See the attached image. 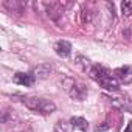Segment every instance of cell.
Segmentation results:
<instances>
[{
	"instance_id": "obj_7",
	"label": "cell",
	"mask_w": 132,
	"mask_h": 132,
	"mask_svg": "<svg viewBox=\"0 0 132 132\" xmlns=\"http://www.w3.org/2000/svg\"><path fill=\"white\" fill-rule=\"evenodd\" d=\"M110 101H112V104L117 109H120L123 112L132 113V98H129V96H120V98H112Z\"/></svg>"
},
{
	"instance_id": "obj_14",
	"label": "cell",
	"mask_w": 132,
	"mask_h": 132,
	"mask_svg": "<svg viewBox=\"0 0 132 132\" xmlns=\"http://www.w3.org/2000/svg\"><path fill=\"white\" fill-rule=\"evenodd\" d=\"M121 11H123V16H130L132 14V2L130 0H126V2L121 3Z\"/></svg>"
},
{
	"instance_id": "obj_9",
	"label": "cell",
	"mask_w": 132,
	"mask_h": 132,
	"mask_svg": "<svg viewBox=\"0 0 132 132\" xmlns=\"http://www.w3.org/2000/svg\"><path fill=\"white\" fill-rule=\"evenodd\" d=\"M13 81L16 82V84H20V86H33L34 84V81H36V76L34 75H31V73H16L14 76H13Z\"/></svg>"
},
{
	"instance_id": "obj_5",
	"label": "cell",
	"mask_w": 132,
	"mask_h": 132,
	"mask_svg": "<svg viewBox=\"0 0 132 132\" xmlns=\"http://www.w3.org/2000/svg\"><path fill=\"white\" fill-rule=\"evenodd\" d=\"M113 76L121 84H130L132 82V67H129V65L118 67V69L113 70Z\"/></svg>"
},
{
	"instance_id": "obj_2",
	"label": "cell",
	"mask_w": 132,
	"mask_h": 132,
	"mask_svg": "<svg viewBox=\"0 0 132 132\" xmlns=\"http://www.w3.org/2000/svg\"><path fill=\"white\" fill-rule=\"evenodd\" d=\"M20 101L27 109H30L31 112L39 113V115H50L56 110V104L51 100H47V98L23 96V98H20Z\"/></svg>"
},
{
	"instance_id": "obj_3",
	"label": "cell",
	"mask_w": 132,
	"mask_h": 132,
	"mask_svg": "<svg viewBox=\"0 0 132 132\" xmlns=\"http://www.w3.org/2000/svg\"><path fill=\"white\" fill-rule=\"evenodd\" d=\"M64 84H65V89H67L69 95H70L73 100H76V101H84V100H86L89 90H87V87H86L82 82H79V81H76V79H72V78H67Z\"/></svg>"
},
{
	"instance_id": "obj_12",
	"label": "cell",
	"mask_w": 132,
	"mask_h": 132,
	"mask_svg": "<svg viewBox=\"0 0 132 132\" xmlns=\"http://www.w3.org/2000/svg\"><path fill=\"white\" fill-rule=\"evenodd\" d=\"M53 132H72V124L70 123H65V121H57L54 124Z\"/></svg>"
},
{
	"instance_id": "obj_6",
	"label": "cell",
	"mask_w": 132,
	"mask_h": 132,
	"mask_svg": "<svg viewBox=\"0 0 132 132\" xmlns=\"http://www.w3.org/2000/svg\"><path fill=\"white\" fill-rule=\"evenodd\" d=\"M3 6L8 10V13L14 14V16H22L25 13V3L20 0H3Z\"/></svg>"
},
{
	"instance_id": "obj_8",
	"label": "cell",
	"mask_w": 132,
	"mask_h": 132,
	"mask_svg": "<svg viewBox=\"0 0 132 132\" xmlns=\"http://www.w3.org/2000/svg\"><path fill=\"white\" fill-rule=\"evenodd\" d=\"M54 51L61 57H69L72 54V44L69 40H57L54 44Z\"/></svg>"
},
{
	"instance_id": "obj_13",
	"label": "cell",
	"mask_w": 132,
	"mask_h": 132,
	"mask_svg": "<svg viewBox=\"0 0 132 132\" xmlns=\"http://www.w3.org/2000/svg\"><path fill=\"white\" fill-rule=\"evenodd\" d=\"M76 61H78V65H81V67H82V70H86V72L89 70V72H90L92 65H90V61H89V59H86L84 56H78Z\"/></svg>"
},
{
	"instance_id": "obj_1",
	"label": "cell",
	"mask_w": 132,
	"mask_h": 132,
	"mask_svg": "<svg viewBox=\"0 0 132 132\" xmlns=\"http://www.w3.org/2000/svg\"><path fill=\"white\" fill-rule=\"evenodd\" d=\"M90 76L92 79H95L101 87H104L106 90L109 92H118L120 90V82L118 79L106 69L103 67V65H92V69H90Z\"/></svg>"
},
{
	"instance_id": "obj_10",
	"label": "cell",
	"mask_w": 132,
	"mask_h": 132,
	"mask_svg": "<svg viewBox=\"0 0 132 132\" xmlns=\"http://www.w3.org/2000/svg\"><path fill=\"white\" fill-rule=\"evenodd\" d=\"M70 124H72L73 129H79V130H87V129H89L87 120H84V118H81V117H73V118L70 120Z\"/></svg>"
},
{
	"instance_id": "obj_4",
	"label": "cell",
	"mask_w": 132,
	"mask_h": 132,
	"mask_svg": "<svg viewBox=\"0 0 132 132\" xmlns=\"http://www.w3.org/2000/svg\"><path fill=\"white\" fill-rule=\"evenodd\" d=\"M44 6L47 10L48 17L59 23L62 16H64V11H65L64 10V3H61V2H50V3H44Z\"/></svg>"
},
{
	"instance_id": "obj_15",
	"label": "cell",
	"mask_w": 132,
	"mask_h": 132,
	"mask_svg": "<svg viewBox=\"0 0 132 132\" xmlns=\"http://www.w3.org/2000/svg\"><path fill=\"white\" fill-rule=\"evenodd\" d=\"M92 20V13H90V10H82V22L86 23V22H90Z\"/></svg>"
},
{
	"instance_id": "obj_11",
	"label": "cell",
	"mask_w": 132,
	"mask_h": 132,
	"mask_svg": "<svg viewBox=\"0 0 132 132\" xmlns=\"http://www.w3.org/2000/svg\"><path fill=\"white\" fill-rule=\"evenodd\" d=\"M51 69L48 67V65H39V67L34 69V76L36 78H47L50 75Z\"/></svg>"
}]
</instances>
